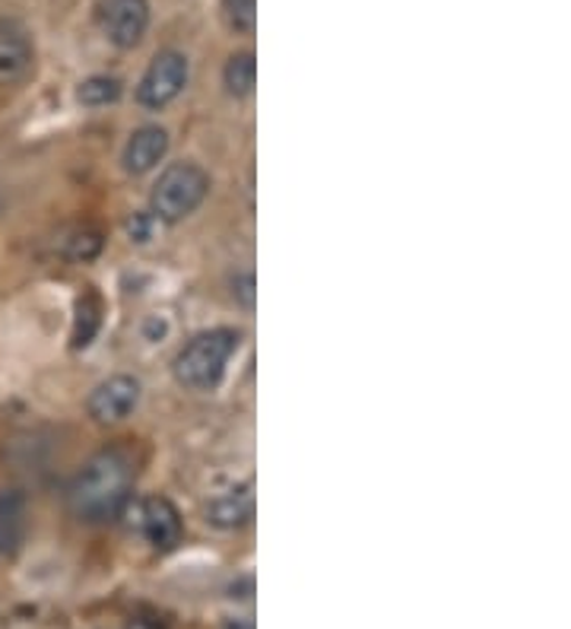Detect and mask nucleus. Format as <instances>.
I'll return each mask as SVG.
<instances>
[{"mask_svg": "<svg viewBox=\"0 0 571 629\" xmlns=\"http://www.w3.org/2000/svg\"><path fill=\"white\" fill-rule=\"evenodd\" d=\"M134 478H137V468L125 449H102L99 455L86 461L83 471L70 483L67 490L70 512L89 524L118 519L130 500Z\"/></svg>", "mask_w": 571, "mask_h": 629, "instance_id": "nucleus-1", "label": "nucleus"}, {"mask_svg": "<svg viewBox=\"0 0 571 629\" xmlns=\"http://www.w3.org/2000/svg\"><path fill=\"white\" fill-rule=\"evenodd\" d=\"M238 344H242V334L233 327H213V331L190 337L181 353L175 356V366H171L178 385L190 391L216 389L223 382L226 366L235 356Z\"/></svg>", "mask_w": 571, "mask_h": 629, "instance_id": "nucleus-2", "label": "nucleus"}, {"mask_svg": "<svg viewBox=\"0 0 571 629\" xmlns=\"http://www.w3.org/2000/svg\"><path fill=\"white\" fill-rule=\"evenodd\" d=\"M210 191V175L197 163H171L149 195V214L163 223H181L190 217Z\"/></svg>", "mask_w": 571, "mask_h": 629, "instance_id": "nucleus-3", "label": "nucleus"}, {"mask_svg": "<svg viewBox=\"0 0 571 629\" xmlns=\"http://www.w3.org/2000/svg\"><path fill=\"white\" fill-rule=\"evenodd\" d=\"M121 515H134V531L144 534L156 550H175L181 543L185 534V521L181 512L175 509V502L166 497H147V500H127V505L121 509Z\"/></svg>", "mask_w": 571, "mask_h": 629, "instance_id": "nucleus-4", "label": "nucleus"}, {"mask_svg": "<svg viewBox=\"0 0 571 629\" xmlns=\"http://www.w3.org/2000/svg\"><path fill=\"white\" fill-rule=\"evenodd\" d=\"M185 83H188V58L181 51H159L137 87V102L144 109H166L178 99Z\"/></svg>", "mask_w": 571, "mask_h": 629, "instance_id": "nucleus-5", "label": "nucleus"}, {"mask_svg": "<svg viewBox=\"0 0 571 629\" xmlns=\"http://www.w3.org/2000/svg\"><path fill=\"white\" fill-rule=\"evenodd\" d=\"M140 404V382L134 375H111L86 401V411L96 423H121Z\"/></svg>", "mask_w": 571, "mask_h": 629, "instance_id": "nucleus-6", "label": "nucleus"}, {"mask_svg": "<svg viewBox=\"0 0 571 629\" xmlns=\"http://www.w3.org/2000/svg\"><path fill=\"white\" fill-rule=\"evenodd\" d=\"M149 26V3L147 0H106L102 10V29L108 42L118 48H134L140 45Z\"/></svg>", "mask_w": 571, "mask_h": 629, "instance_id": "nucleus-7", "label": "nucleus"}, {"mask_svg": "<svg viewBox=\"0 0 571 629\" xmlns=\"http://www.w3.org/2000/svg\"><path fill=\"white\" fill-rule=\"evenodd\" d=\"M32 39L17 20H0V83H17L32 67Z\"/></svg>", "mask_w": 571, "mask_h": 629, "instance_id": "nucleus-8", "label": "nucleus"}, {"mask_svg": "<svg viewBox=\"0 0 571 629\" xmlns=\"http://www.w3.org/2000/svg\"><path fill=\"white\" fill-rule=\"evenodd\" d=\"M169 153V134L159 125L134 130L125 147V169L130 175H147L163 163V156Z\"/></svg>", "mask_w": 571, "mask_h": 629, "instance_id": "nucleus-9", "label": "nucleus"}, {"mask_svg": "<svg viewBox=\"0 0 571 629\" xmlns=\"http://www.w3.org/2000/svg\"><path fill=\"white\" fill-rule=\"evenodd\" d=\"M254 519V493L252 487H233L226 493H219L216 500L207 505V521L223 528V531H233L242 528Z\"/></svg>", "mask_w": 571, "mask_h": 629, "instance_id": "nucleus-10", "label": "nucleus"}, {"mask_svg": "<svg viewBox=\"0 0 571 629\" xmlns=\"http://www.w3.org/2000/svg\"><path fill=\"white\" fill-rule=\"evenodd\" d=\"M223 83L229 89V96L245 99L252 96L254 83H257V61L252 51H235L233 58L223 67Z\"/></svg>", "mask_w": 571, "mask_h": 629, "instance_id": "nucleus-11", "label": "nucleus"}, {"mask_svg": "<svg viewBox=\"0 0 571 629\" xmlns=\"http://www.w3.org/2000/svg\"><path fill=\"white\" fill-rule=\"evenodd\" d=\"M102 325V303L86 293L83 299L77 303V318H73V350H83L92 344V337L99 334Z\"/></svg>", "mask_w": 571, "mask_h": 629, "instance_id": "nucleus-12", "label": "nucleus"}, {"mask_svg": "<svg viewBox=\"0 0 571 629\" xmlns=\"http://www.w3.org/2000/svg\"><path fill=\"white\" fill-rule=\"evenodd\" d=\"M77 99L83 106H92V109L111 106V102L121 99V80H115V77H89L83 87L77 89Z\"/></svg>", "mask_w": 571, "mask_h": 629, "instance_id": "nucleus-13", "label": "nucleus"}, {"mask_svg": "<svg viewBox=\"0 0 571 629\" xmlns=\"http://www.w3.org/2000/svg\"><path fill=\"white\" fill-rule=\"evenodd\" d=\"M223 17L233 32H254L257 22V0H223Z\"/></svg>", "mask_w": 571, "mask_h": 629, "instance_id": "nucleus-14", "label": "nucleus"}, {"mask_svg": "<svg viewBox=\"0 0 571 629\" xmlns=\"http://www.w3.org/2000/svg\"><path fill=\"white\" fill-rule=\"evenodd\" d=\"M99 248H102V236L92 233V229H83V233H77V239H70V258L77 261L96 258Z\"/></svg>", "mask_w": 571, "mask_h": 629, "instance_id": "nucleus-15", "label": "nucleus"}, {"mask_svg": "<svg viewBox=\"0 0 571 629\" xmlns=\"http://www.w3.org/2000/svg\"><path fill=\"white\" fill-rule=\"evenodd\" d=\"M233 296L238 303L245 305V308H254V274H238L233 281Z\"/></svg>", "mask_w": 571, "mask_h": 629, "instance_id": "nucleus-16", "label": "nucleus"}, {"mask_svg": "<svg viewBox=\"0 0 571 629\" xmlns=\"http://www.w3.org/2000/svg\"><path fill=\"white\" fill-rule=\"evenodd\" d=\"M152 223H156L152 214H137V217L127 223V233L137 242H149V236H152Z\"/></svg>", "mask_w": 571, "mask_h": 629, "instance_id": "nucleus-17", "label": "nucleus"}, {"mask_svg": "<svg viewBox=\"0 0 571 629\" xmlns=\"http://www.w3.org/2000/svg\"><path fill=\"white\" fill-rule=\"evenodd\" d=\"M127 629H156V627H149V623H130Z\"/></svg>", "mask_w": 571, "mask_h": 629, "instance_id": "nucleus-18", "label": "nucleus"}]
</instances>
